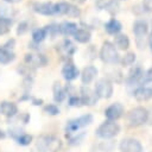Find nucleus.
<instances>
[{
    "mask_svg": "<svg viewBox=\"0 0 152 152\" xmlns=\"http://www.w3.org/2000/svg\"><path fill=\"white\" fill-rule=\"evenodd\" d=\"M30 119H31V116H30V114H27V113H25V114L21 115V122H23L24 125L28 124V122H30Z\"/></svg>",
    "mask_w": 152,
    "mask_h": 152,
    "instance_id": "obj_42",
    "label": "nucleus"
},
{
    "mask_svg": "<svg viewBox=\"0 0 152 152\" xmlns=\"http://www.w3.org/2000/svg\"><path fill=\"white\" fill-rule=\"evenodd\" d=\"M119 148L121 152H144V146L141 142L135 138H124L120 144Z\"/></svg>",
    "mask_w": 152,
    "mask_h": 152,
    "instance_id": "obj_8",
    "label": "nucleus"
},
{
    "mask_svg": "<svg viewBox=\"0 0 152 152\" xmlns=\"http://www.w3.org/2000/svg\"><path fill=\"white\" fill-rule=\"evenodd\" d=\"M120 129H121V127L116 121L106 120L96 128L95 134H96V137H99L101 139L108 140V139H112V138L116 137L120 133Z\"/></svg>",
    "mask_w": 152,
    "mask_h": 152,
    "instance_id": "obj_5",
    "label": "nucleus"
},
{
    "mask_svg": "<svg viewBox=\"0 0 152 152\" xmlns=\"http://www.w3.org/2000/svg\"><path fill=\"white\" fill-rule=\"evenodd\" d=\"M96 1H97V6H99V7H103L104 4H106L104 0H96Z\"/></svg>",
    "mask_w": 152,
    "mask_h": 152,
    "instance_id": "obj_46",
    "label": "nucleus"
},
{
    "mask_svg": "<svg viewBox=\"0 0 152 152\" xmlns=\"http://www.w3.org/2000/svg\"><path fill=\"white\" fill-rule=\"evenodd\" d=\"M68 104L70 107H81L82 106V102H81V99L77 94H72V95H69L68 96Z\"/></svg>",
    "mask_w": 152,
    "mask_h": 152,
    "instance_id": "obj_33",
    "label": "nucleus"
},
{
    "mask_svg": "<svg viewBox=\"0 0 152 152\" xmlns=\"http://www.w3.org/2000/svg\"><path fill=\"white\" fill-rule=\"evenodd\" d=\"M14 141H15L18 145H20V146H28V145L32 144V141H33V137H32L30 133L24 132V133H21Z\"/></svg>",
    "mask_w": 152,
    "mask_h": 152,
    "instance_id": "obj_29",
    "label": "nucleus"
},
{
    "mask_svg": "<svg viewBox=\"0 0 152 152\" xmlns=\"http://www.w3.org/2000/svg\"><path fill=\"white\" fill-rule=\"evenodd\" d=\"M43 112L46 113L48 115H51V116H55V115H58L61 113L58 106L56 103H48L43 107Z\"/></svg>",
    "mask_w": 152,
    "mask_h": 152,
    "instance_id": "obj_31",
    "label": "nucleus"
},
{
    "mask_svg": "<svg viewBox=\"0 0 152 152\" xmlns=\"http://www.w3.org/2000/svg\"><path fill=\"white\" fill-rule=\"evenodd\" d=\"M121 28H122L121 23L118 19H115V18H112L109 21H107L104 24V30H106V32L108 34H114V36L115 34H119L120 31H121Z\"/></svg>",
    "mask_w": 152,
    "mask_h": 152,
    "instance_id": "obj_21",
    "label": "nucleus"
},
{
    "mask_svg": "<svg viewBox=\"0 0 152 152\" xmlns=\"http://www.w3.org/2000/svg\"><path fill=\"white\" fill-rule=\"evenodd\" d=\"M52 97H53V101L56 103L63 102L65 100V97H66L65 89L58 81L53 82V84H52Z\"/></svg>",
    "mask_w": 152,
    "mask_h": 152,
    "instance_id": "obj_20",
    "label": "nucleus"
},
{
    "mask_svg": "<svg viewBox=\"0 0 152 152\" xmlns=\"http://www.w3.org/2000/svg\"><path fill=\"white\" fill-rule=\"evenodd\" d=\"M142 10L146 12H152V0H144L142 1Z\"/></svg>",
    "mask_w": 152,
    "mask_h": 152,
    "instance_id": "obj_40",
    "label": "nucleus"
},
{
    "mask_svg": "<svg viewBox=\"0 0 152 152\" xmlns=\"http://www.w3.org/2000/svg\"><path fill=\"white\" fill-rule=\"evenodd\" d=\"M124 113H125V107L120 102H114L104 109V116L109 121L119 120L124 115Z\"/></svg>",
    "mask_w": 152,
    "mask_h": 152,
    "instance_id": "obj_10",
    "label": "nucleus"
},
{
    "mask_svg": "<svg viewBox=\"0 0 152 152\" xmlns=\"http://www.w3.org/2000/svg\"><path fill=\"white\" fill-rule=\"evenodd\" d=\"M14 46H15V39H14V38H10V39L2 45V48L8 49V50H13Z\"/></svg>",
    "mask_w": 152,
    "mask_h": 152,
    "instance_id": "obj_39",
    "label": "nucleus"
},
{
    "mask_svg": "<svg viewBox=\"0 0 152 152\" xmlns=\"http://www.w3.org/2000/svg\"><path fill=\"white\" fill-rule=\"evenodd\" d=\"M33 12L42 15H53V4L50 1L46 2H33L32 4Z\"/></svg>",
    "mask_w": 152,
    "mask_h": 152,
    "instance_id": "obj_18",
    "label": "nucleus"
},
{
    "mask_svg": "<svg viewBox=\"0 0 152 152\" xmlns=\"http://www.w3.org/2000/svg\"><path fill=\"white\" fill-rule=\"evenodd\" d=\"M135 53L134 52H127L121 59H120V63L124 65V66H128V65H132L134 62H135Z\"/></svg>",
    "mask_w": 152,
    "mask_h": 152,
    "instance_id": "obj_32",
    "label": "nucleus"
},
{
    "mask_svg": "<svg viewBox=\"0 0 152 152\" xmlns=\"http://www.w3.org/2000/svg\"><path fill=\"white\" fill-rule=\"evenodd\" d=\"M24 63L31 68L45 66L48 64V58L43 53H26L24 57Z\"/></svg>",
    "mask_w": 152,
    "mask_h": 152,
    "instance_id": "obj_12",
    "label": "nucleus"
},
{
    "mask_svg": "<svg viewBox=\"0 0 152 152\" xmlns=\"http://www.w3.org/2000/svg\"><path fill=\"white\" fill-rule=\"evenodd\" d=\"M147 31H148V25H147V23L145 20L138 19V20L134 21V24H133V33L137 37L138 45H139L140 40H144V37L146 36Z\"/></svg>",
    "mask_w": 152,
    "mask_h": 152,
    "instance_id": "obj_17",
    "label": "nucleus"
},
{
    "mask_svg": "<svg viewBox=\"0 0 152 152\" xmlns=\"http://www.w3.org/2000/svg\"><path fill=\"white\" fill-rule=\"evenodd\" d=\"M148 45H150V49L152 51V31L150 32V36H148Z\"/></svg>",
    "mask_w": 152,
    "mask_h": 152,
    "instance_id": "obj_44",
    "label": "nucleus"
},
{
    "mask_svg": "<svg viewBox=\"0 0 152 152\" xmlns=\"http://www.w3.org/2000/svg\"><path fill=\"white\" fill-rule=\"evenodd\" d=\"M148 82H152V66L144 72V76L141 78L140 84H145V83H148Z\"/></svg>",
    "mask_w": 152,
    "mask_h": 152,
    "instance_id": "obj_37",
    "label": "nucleus"
},
{
    "mask_svg": "<svg viewBox=\"0 0 152 152\" xmlns=\"http://www.w3.org/2000/svg\"><path fill=\"white\" fill-rule=\"evenodd\" d=\"M142 76H144V70H142L140 66H133V68L128 71L126 78H125V82H126L127 86L140 84Z\"/></svg>",
    "mask_w": 152,
    "mask_h": 152,
    "instance_id": "obj_16",
    "label": "nucleus"
},
{
    "mask_svg": "<svg viewBox=\"0 0 152 152\" xmlns=\"http://www.w3.org/2000/svg\"><path fill=\"white\" fill-rule=\"evenodd\" d=\"M53 14L56 15H68L71 18H78L81 15V11L77 6L66 2L61 1L57 4H53Z\"/></svg>",
    "mask_w": 152,
    "mask_h": 152,
    "instance_id": "obj_6",
    "label": "nucleus"
},
{
    "mask_svg": "<svg viewBox=\"0 0 152 152\" xmlns=\"http://www.w3.org/2000/svg\"><path fill=\"white\" fill-rule=\"evenodd\" d=\"M74 2H76V4H83V2H86V0H72Z\"/></svg>",
    "mask_w": 152,
    "mask_h": 152,
    "instance_id": "obj_47",
    "label": "nucleus"
},
{
    "mask_svg": "<svg viewBox=\"0 0 152 152\" xmlns=\"http://www.w3.org/2000/svg\"><path fill=\"white\" fill-rule=\"evenodd\" d=\"M129 44H131V42H129L128 36L122 34V33L115 34V37H114V46L115 48H118L119 50L125 51L129 48Z\"/></svg>",
    "mask_w": 152,
    "mask_h": 152,
    "instance_id": "obj_24",
    "label": "nucleus"
},
{
    "mask_svg": "<svg viewBox=\"0 0 152 152\" xmlns=\"http://www.w3.org/2000/svg\"><path fill=\"white\" fill-rule=\"evenodd\" d=\"M93 120H94V116H93L90 113H87V114L80 115L78 118L68 120V121H66V125H65V127H64L65 137L71 135V134H75V133H77L81 128L89 126V125L93 122Z\"/></svg>",
    "mask_w": 152,
    "mask_h": 152,
    "instance_id": "obj_3",
    "label": "nucleus"
},
{
    "mask_svg": "<svg viewBox=\"0 0 152 152\" xmlns=\"http://www.w3.org/2000/svg\"><path fill=\"white\" fill-rule=\"evenodd\" d=\"M77 25L72 21H63L59 24V33L63 36H74V33L77 31Z\"/></svg>",
    "mask_w": 152,
    "mask_h": 152,
    "instance_id": "obj_22",
    "label": "nucleus"
},
{
    "mask_svg": "<svg viewBox=\"0 0 152 152\" xmlns=\"http://www.w3.org/2000/svg\"><path fill=\"white\" fill-rule=\"evenodd\" d=\"M80 99H81V102H82V106H94L99 97L95 93L94 89H91L89 86H82L80 88Z\"/></svg>",
    "mask_w": 152,
    "mask_h": 152,
    "instance_id": "obj_9",
    "label": "nucleus"
},
{
    "mask_svg": "<svg viewBox=\"0 0 152 152\" xmlns=\"http://www.w3.org/2000/svg\"><path fill=\"white\" fill-rule=\"evenodd\" d=\"M45 28H46V31H48V34H50L52 38L56 37V36L59 33V25H58V24H50V25H46Z\"/></svg>",
    "mask_w": 152,
    "mask_h": 152,
    "instance_id": "obj_34",
    "label": "nucleus"
},
{
    "mask_svg": "<svg viewBox=\"0 0 152 152\" xmlns=\"http://www.w3.org/2000/svg\"><path fill=\"white\" fill-rule=\"evenodd\" d=\"M5 138H6V132L0 128V140H2V139H5Z\"/></svg>",
    "mask_w": 152,
    "mask_h": 152,
    "instance_id": "obj_45",
    "label": "nucleus"
},
{
    "mask_svg": "<svg viewBox=\"0 0 152 152\" xmlns=\"http://www.w3.org/2000/svg\"><path fill=\"white\" fill-rule=\"evenodd\" d=\"M133 96L139 102H145L152 99V87H144L140 86L133 91Z\"/></svg>",
    "mask_w": 152,
    "mask_h": 152,
    "instance_id": "obj_19",
    "label": "nucleus"
},
{
    "mask_svg": "<svg viewBox=\"0 0 152 152\" xmlns=\"http://www.w3.org/2000/svg\"><path fill=\"white\" fill-rule=\"evenodd\" d=\"M27 31H28V23L25 21V20L20 21V23L18 24V27H17V34H18V36H23V34H25Z\"/></svg>",
    "mask_w": 152,
    "mask_h": 152,
    "instance_id": "obj_35",
    "label": "nucleus"
},
{
    "mask_svg": "<svg viewBox=\"0 0 152 152\" xmlns=\"http://www.w3.org/2000/svg\"><path fill=\"white\" fill-rule=\"evenodd\" d=\"M114 147V142L113 141H104L100 145V150L102 152H112Z\"/></svg>",
    "mask_w": 152,
    "mask_h": 152,
    "instance_id": "obj_38",
    "label": "nucleus"
},
{
    "mask_svg": "<svg viewBox=\"0 0 152 152\" xmlns=\"http://www.w3.org/2000/svg\"><path fill=\"white\" fill-rule=\"evenodd\" d=\"M148 110L142 107V106H138L132 108L127 114H126V120L128 126L131 127H139L145 125L148 121Z\"/></svg>",
    "mask_w": 152,
    "mask_h": 152,
    "instance_id": "obj_2",
    "label": "nucleus"
},
{
    "mask_svg": "<svg viewBox=\"0 0 152 152\" xmlns=\"http://www.w3.org/2000/svg\"><path fill=\"white\" fill-rule=\"evenodd\" d=\"M46 37H48V31H46L45 26L44 27H38V28L33 30V32H32V40L36 44L42 43Z\"/></svg>",
    "mask_w": 152,
    "mask_h": 152,
    "instance_id": "obj_26",
    "label": "nucleus"
},
{
    "mask_svg": "<svg viewBox=\"0 0 152 152\" xmlns=\"http://www.w3.org/2000/svg\"><path fill=\"white\" fill-rule=\"evenodd\" d=\"M13 25V19L10 17H0V36H4L10 32Z\"/></svg>",
    "mask_w": 152,
    "mask_h": 152,
    "instance_id": "obj_27",
    "label": "nucleus"
},
{
    "mask_svg": "<svg viewBox=\"0 0 152 152\" xmlns=\"http://www.w3.org/2000/svg\"><path fill=\"white\" fill-rule=\"evenodd\" d=\"M2 1H5L6 4H18V2H20L21 0H2Z\"/></svg>",
    "mask_w": 152,
    "mask_h": 152,
    "instance_id": "obj_43",
    "label": "nucleus"
},
{
    "mask_svg": "<svg viewBox=\"0 0 152 152\" xmlns=\"http://www.w3.org/2000/svg\"><path fill=\"white\" fill-rule=\"evenodd\" d=\"M116 1H124V0H116Z\"/></svg>",
    "mask_w": 152,
    "mask_h": 152,
    "instance_id": "obj_48",
    "label": "nucleus"
},
{
    "mask_svg": "<svg viewBox=\"0 0 152 152\" xmlns=\"http://www.w3.org/2000/svg\"><path fill=\"white\" fill-rule=\"evenodd\" d=\"M0 113H1V115H4L7 119H13L18 115L19 108H18L15 102L4 100L0 102Z\"/></svg>",
    "mask_w": 152,
    "mask_h": 152,
    "instance_id": "obj_13",
    "label": "nucleus"
},
{
    "mask_svg": "<svg viewBox=\"0 0 152 152\" xmlns=\"http://www.w3.org/2000/svg\"><path fill=\"white\" fill-rule=\"evenodd\" d=\"M36 147L38 152H58L62 148V141L52 134H44L38 138Z\"/></svg>",
    "mask_w": 152,
    "mask_h": 152,
    "instance_id": "obj_1",
    "label": "nucleus"
},
{
    "mask_svg": "<svg viewBox=\"0 0 152 152\" xmlns=\"http://www.w3.org/2000/svg\"><path fill=\"white\" fill-rule=\"evenodd\" d=\"M95 93L99 99H110L114 91L113 82L108 77L99 78L95 83Z\"/></svg>",
    "mask_w": 152,
    "mask_h": 152,
    "instance_id": "obj_7",
    "label": "nucleus"
},
{
    "mask_svg": "<svg viewBox=\"0 0 152 152\" xmlns=\"http://www.w3.org/2000/svg\"><path fill=\"white\" fill-rule=\"evenodd\" d=\"M31 103L33 106H42L43 104V100L38 99V97H31Z\"/></svg>",
    "mask_w": 152,
    "mask_h": 152,
    "instance_id": "obj_41",
    "label": "nucleus"
},
{
    "mask_svg": "<svg viewBox=\"0 0 152 152\" xmlns=\"http://www.w3.org/2000/svg\"><path fill=\"white\" fill-rule=\"evenodd\" d=\"M62 76L66 82H71L74 80H76L80 76V70L78 68L71 62V61H66L62 68Z\"/></svg>",
    "mask_w": 152,
    "mask_h": 152,
    "instance_id": "obj_14",
    "label": "nucleus"
},
{
    "mask_svg": "<svg viewBox=\"0 0 152 152\" xmlns=\"http://www.w3.org/2000/svg\"><path fill=\"white\" fill-rule=\"evenodd\" d=\"M99 56H100V59L106 64H116L120 62V56L118 53L116 48L114 46L113 43L108 40L102 43Z\"/></svg>",
    "mask_w": 152,
    "mask_h": 152,
    "instance_id": "obj_4",
    "label": "nucleus"
},
{
    "mask_svg": "<svg viewBox=\"0 0 152 152\" xmlns=\"http://www.w3.org/2000/svg\"><path fill=\"white\" fill-rule=\"evenodd\" d=\"M91 38V34L88 30H84V28H77V31L74 33V39L81 44H86V43H89Z\"/></svg>",
    "mask_w": 152,
    "mask_h": 152,
    "instance_id": "obj_25",
    "label": "nucleus"
},
{
    "mask_svg": "<svg viewBox=\"0 0 152 152\" xmlns=\"http://www.w3.org/2000/svg\"><path fill=\"white\" fill-rule=\"evenodd\" d=\"M103 7L106 8V11H107L110 15H115V14L120 11V5H119V2H118L116 0H109L108 2L104 4Z\"/></svg>",
    "mask_w": 152,
    "mask_h": 152,
    "instance_id": "obj_30",
    "label": "nucleus"
},
{
    "mask_svg": "<svg viewBox=\"0 0 152 152\" xmlns=\"http://www.w3.org/2000/svg\"><path fill=\"white\" fill-rule=\"evenodd\" d=\"M25 131L24 129H21L20 127H12V128H10L8 129V134H10V137L13 139V140H15L21 133H24Z\"/></svg>",
    "mask_w": 152,
    "mask_h": 152,
    "instance_id": "obj_36",
    "label": "nucleus"
},
{
    "mask_svg": "<svg viewBox=\"0 0 152 152\" xmlns=\"http://www.w3.org/2000/svg\"><path fill=\"white\" fill-rule=\"evenodd\" d=\"M14 59H15V53L13 52V50H8V49L0 46V64L1 65H7L14 62Z\"/></svg>",
    "mask_w": 152,
    "mask_h": 152,
    "instance_id": "obj_23",
    "label": "nucleus"
},
{
    "mask_svg": "<svg viewBox=\"0 0 152 152\" xmlns=\"http://www.w3.org/2000/svg\"><path fill=\"white\" fill-rule=\"evenodd\" d=\"M56 49H57V52L61 55L62 59H65V61H70V58L77 50L76 46L72 44V42L69 39H64L59 45H57Z\"/></svg>",
    "mask_w": 152,
    "mask_h": 152,
    "instance_id": "obj_11",
    "label": "nucleus"
},
{
    "mask_svg": "<svg viewBox=\"0 0 152 152\" xmlns=\"http://www.w3.org/2000/svg\"><path fill=\"white\" fill-rule=\"evenodd\" d=\"M86 133L84 132H77L75 134H71V135H68L66 137V140H68V144L71 145V146H76V145H80L84 138Z\"/></svg>",
    "mask_w": 152,
    "mask_h": 152,
    "instance_id": "obj_28",
    "label": "nucleus"
},
{
    "mask_svg": "<svg viewBox=\"0 0 152 152\" xmlns=\"http://www.w3.org/2000/svg\"><path fill=\"white\" fill-rule=\"evenodd\" d=\"M99 74V70L96 66L94 65H87L82 69L81 74H80V77H81V82L83 86H88L90 84L97 76Z\"/></svg>",
    "mask_w": 152,
    "mask_h": 152,
    "instance_id": "obj_15",
    "label": "nucleus"
}]
</instances>
